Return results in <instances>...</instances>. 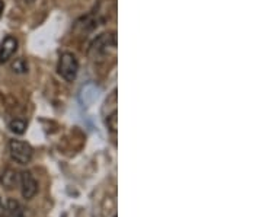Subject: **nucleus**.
<instances>
[{"instance_id":"11","label":"nucleus","mask_w":262,"mask_h":217,"mask_svg":"<svg viewBox=\"0 0 262 217\" xmlns=\"http://www.w3.org/2000/svg\"><path fill=\"white\" fill-rule=\"evenodd\" d=\"M6 213V208H5V204H3V201L0 200V217L3 216Z\"/></svg>"},{"instance_id":"9","label":"nucleus","mask_w":262,"mask_h":217,"mask_svg":"<svg viewBox=\"0 0 262 217\" xmlns=\"http://www.w3.org/2000/svg\"><path fill=\"white\" fill-rule=\"evenodd\" d=\"M9 128H10V132L12 133H15V134H24L25 133V130H27V123L24 121V120H13V121H10L9 124Z\"/></svg>"},{"instance_id":"8","label":"nucleus","mask_w":262,"mask_h":217,"mask_svg":"<svg viewBox=\"0 0 262 217\" xmlns=\"http://www.w3.org/2000/svg\"><path fill=\"white\" fill-rule=\"evenodd\" d=\"M6 213H13V214H24V207L19 204V201L15 199H8L5 203Z\"/></svg>"},{"instance_id":"7","label":"nucleus","mask_w":262,"mask_h":217,"mask_svg":"<svg viewBox=\"0 0 262 217\" xmlns=\"http://www.w3.org/2000/svg\"><path fill=\"white\" fill-rule=\"evenodd\" d=\"M16 182H19V175L15 170L8 169L2 175V184L8 189L13 188L16 185Z\"/></svg>"},{"instance_id":"1","label":"nucleus","mask_w":262,"mask_h":217,"mask_svg":"<svg viewBox=\"0 0 262 217\" xmlns=\"http://www.w3.org/2000/svg\"><path fill=\"white\" fill-rule=\"evenodd\" d=\"M117 51V35L115 32H105L95 39L89 48V56L94 60H105Z\"/></svg>"},{"instance_id":"14","label":"nucleus","mask_w":262,"mask_h":217,"mask_svg":"<svg viewBox=\"0 0 262 217\" xmlns=\"http://www.w3.org/2000/svg\"><path fill=\"white\" fill-rule=\"evenodd\" d=\"M114 217H117V216H114Z\"/></svg>"},{"instance_id":"13","label":"nucleus","mask_w":262,"mask_h":217,"mask_svg":"<svg viewBox=\"0 0 262 217\" xmlns=\"http://www.w3.org/2000/svg\"><path fill=\"white\" fill-rule=\"evenodd\" d=\"M3 9H5V3L0 0V16H2V13H3Z\"/></svg>"},{"instance_id":"12","label":"nucleus","mask_w":262,"mask_h":217,"mask_svg":"<svg viewBox=\"0 0 262 217\" xmlns=\"http://www.w3.org/2000/svg\"><path fill=\"white\" fill-rule=\"evenodd\" d=\"M2 217H24V214H13V213H5Z\"/></svg>"},{"instance_id":"6","label":"nucleus","mask_w":262,"mask_h":217,"mask_svg":"<svg viewBox=\"0 0 262 217\" xmlns=\"http://www.w3.org/2000/svg\"><path fill=\"white\" fill-rule=\"evenodd\" d=\"M105 123H106V127H108V132L111 133L113 136H115L117 128H118V111H117V108L111 110V113L105 115Z\"/></svg>"},{"instance_id":"10","label":"nucleus","mask_w":262,"mask_h":217,"mask_svg":"<svg viewBox=\"0 0 262 217\" xmlns=\"http://www.w3.org/2000/svg\"><path fill=\"white\" fill-rule=\"evenodd\" d=\"M12 69H13V72H16V73H25V72H28V64H27V61H25L24 58H18V60L12 64Z\"/></svg>"},{"instance_id":"5","label":"nucleus","mask_w":262,"mask_h":217,"mask_svg":"<svg viewBox=\"0 0 262 217\" xmlns=\"http://www.w3.org/2000/svg\"><path fill=\"white\" fill-rule=\"evenodd\" d=\"M18 50V39L12 35H8L0 44V63H6L13 57Z\"/></svg>"},{"instance_id":"2","label":"nucleus","mask_w":262,"mask_h":217,"mask_svg":"<svg viewBox=\"0 0 262 217\" xmlns=\"http://www.w3.org/2000/svg\"><path fill=\"white\" fill-rule=\"evenodd\" d=\"M57 70H58V75L61 76L66 82H73L77 77V73H79V61H77L75 54L63 53L60 56V60H58Z\"/></svg>"},{"instance_id":"4","label":"nucleus","mask_w":262,"mask_h":217,"mask_svg":"<svg viewBox=\"0 0 262 217\" xmlns=\"http://www.w3.org/2000/svg\"><path fill=\"white\" fill-rule=\"evenodd\" d=\"M19 185L20 194L25 200H32L38 192V182L29 170H24L19 173Z\"/></svg>"},{"instance_id":"3","label":"nucleus","mask_w":262,"mask_h":217,"mask_svg":"<svg viewBox=\"0 0 262 217\" xmlns=\"http://www.w3.org/2000/svg\"><path fill=\"white\" fill-rule=\"evenodd\" d=\"M9 153L10 158L19 165H27L32 159L34 149L31 144L22 140H10L9 142Z\"/></svg>"}]
</instances>
